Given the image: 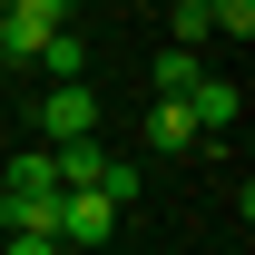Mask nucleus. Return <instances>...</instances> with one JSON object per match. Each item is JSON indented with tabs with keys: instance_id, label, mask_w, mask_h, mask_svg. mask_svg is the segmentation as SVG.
Instances as JSON below:
<instances>
[{
	"instance_id": "obj_9",
	"label": "nucleus",
	"mask_w": 255,
	"mask_h": 255,
	"mask_svg": "<svg viewBox=\"0 0 255 255\" xmlns=\"http://www.w3.org/2000/svg\"><path fill=\"white\" fill-rule=\"evenodd\" d=\"M10 196H59V167H49V147H30V157L10 167Z\"/></svg>"
},
{
	"instance_id": "obj_5",
	"label": "nucleus",
	"mask_w": 255,
	"mask_h": 255,
	"mask_svg": "<svg viewBox=\"0 0 255 255\" xmlns=\"http://www.w3.org/2000/svg\"><path fill=\"white\" fill-rule=\"evenodd\" d=\"M187 118H196V137H206V128H236V79H196V89H187Z\"/></svg>"
},
{
	"instance_id": "obj_2",
	"label": "nucleus",
	"mask_w": 255,
	"mask_h": 255,
	"mask_svg": "<svg viewBox=\"0 0 255 255\" xmlns=\"http://www.w3.org/2000/svg\"><path fill=\"white\" fill-rule=\"evenodd\" d=\"M39 128H49V147L98 137V98H89V89H49V98H39Z\"/></svg>"
},
{
	"instance_id": "obj_6",
	"label": "nucleus",
	"mask_w": 255,
	"mask_h": 255,
	"mask_svg": "<svg viewBox=\"0 0 255 255\" xmlns=\"http://www.w3.org/2000/svg\"><path fill=\"white\" fill-rule=\"evenodd\" d=\"M0 226H10V236H49V246H59V196H10V206H0Z\"/></svg>"
},
{
	"instance_id": "obj_1",
	"label": "nucleus",
	"mask_w": 255,
	"mask_h": 255,
	"mask_svg": "<svg viewBox=\"0 0 255 255\" xmlns=\"http://www.w3.org/2000/svg\"><path fill=\"white\" fill-rule=\"evenodd\" d=\"M108 236H118V206H108V196L98 187H59V246H108Z\"/></svg>"
},
{
	"instance_id": "obj_11",
	"label": "nucleus",
	"mask_w": 255,
	"mask_h": 255,
	"mask_svg": "<svg viewBox=\"0 0 255 255\" xmlns=\"http://www.w3.org/2000/svg\"><path fill=\"white\" fill-rule=\"evenodd\" d=\"M206 30H226V39H255V0H206Z\"/></svg>"
},
{
	"instance_id": "obj_10",
	"label": "nucleus",
	"mask_w": 255,
	"mask_h": 255,
	"mask_svg": "<svg viewBox=\"0 0 255 255\" xmlns=\"http://www.w3.org/2000/svg\"><path fill=\"white\" fill-rule=\"evenodd\" d=\"M196 89V49H157V98H187Z\"/></svg>"
},
{
	"instance_id": "obj_4",
	"label": "nucleus",
	"mask_w": 255,
	"mask_h": 255,
	"mask_svg": "<svg viewBox=\"0 0 255 255\" xmlns=\"http://www.w3.org/2000/svg\"><path fill=\"white\" fill-rule=\"evenodd\" d=\"M49 167H59V187H98L108 177V147L98 137H69V147H49Z\"/></svg>"
},
{
	"instance_id": "obj_3",
	"label": "nucleus",
	"mask_w": 255,
	"mask_h": 255,
	"mask_svg": "<svg viewBox=\"0 0 255 255\" xmlns=\"http://www.w3.org/2000/svg\"><path fill=\"white\" fill-rule=\"evenodd\" d=\"M59 30V20H39L30 0H10V10H0V69H20V59H39V39Z\"/></svg>"
},
{
	"instance_id": "obj_7",
	"label": "nucleus",
	"mask_w": 255,
	"mask_h": 255,
	"mask_svg": "<svg viewBox=\"0 0 255 255\" xmlns=\"http://www.w3.org/2000/svg\"><path fill=\"white\" fill-rule=\"evenodd\" d=\"M147 137H157L167 157H177V147H196V118H187V98H147Z\"/></svg>"
},
{
	"instance_id": "obj_13",
	"label": "nucleus",
	"mask_w": 255,
	"mask_h": 255,
	"mask_svg": "<svg viewBox=\"0 0 255 255\" xmlns=\"http://www.w3.org/2000/svg\"><path fill=\"white\" fill-rule=\"evenodd\" d=\"M30 10H39V20H79V0H30Z\"/></svg>"
},
{
	"instance_id": "obj_12",
	"label": "nucleus",
	"mask_w": 255,
	"mask_h": 255,
	"mask_svg": "<svg viewBox=\"0 0 255 255\" xmlns=\"http://www.w3.org/2000/svg\"><path fill=\"white\" fill-rule=\"evenodd\" d=\"M206 39V0H177V49H196Z\"/></svg>"
},
{
	"instance_id": "obj_8",
	"label": "nucleus",
	"mask_w": 255,
	"mask_h": 255,
	"mask_svg": "<svg viewBox=\"0 0 255 255\" xmlns=\"http://www.w3.org/2000/svg\"><path fill=\"white\" fill-rule=\"evenodd\" d=\"M39 69H49L59 89H79V20H59V30L39 39Z\"/></svg>"
}]
</instances>
